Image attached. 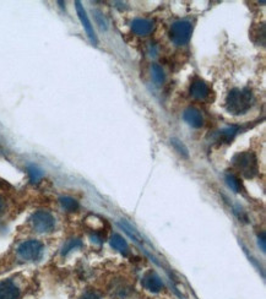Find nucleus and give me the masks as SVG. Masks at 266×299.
<instances>
[{"label": "nucleus", "mask_w": 266, "mask_h": 299, "mask_svg": "<svg viewBox=\"0 0 266 299\" xmlns=\"http://www.w3.org/2000/svg\"><path fill=\"white\" fill-rule=\"evenodd\" d=\"M253 105V93L249 88H234L227 95L226 109L231 114L239 116L248 112Z\"/></svg>", "instance_id": "obj_1"}, {"label": "nucleus", "mask_w": 266, "mask_h": 299, "mask_svg": "<svg viewBox=\"0 0 266 299\" xmlns=\"http://www.w3.org/2000/svg\"><path fill=\"white\" fill-rule=\"evenodd\" d=\"M233 165L246 178H254L259 173L257 156L253 152H250V151L238 153V155L234 156Z\"/></svg>", "instance_id": "obj_2"}, {"label": "nucleus", "mask_w": 266, "mask_h": 299, "mask_svg": "<svg viewBox=\"0 0 266 299\" xmlns=\"http://www.w3.org/2000/svg\"><path fill=\"white\" fill-rule=\"evenodd\" d=\"M192 23L182 20V21H177L172 25L169 37H171L172 42L177 46H184L189 42L190 37H192Z\"/></svg>", "instance_id": "obj_3"}, {"label": "nucleus", "mask_w": 266, "mask_h": 299, "mask_svg": "<svg viewBox=\"0 0 266 299\" xmlns=\"http://www.w3.org/2000/svg\"><path fill=\"white\" fill-rule=\"evenodd\" d=\"M31 223H32L33 230L38 233L52 232L56 227V220H54L53 215L48 211H43V210L32 215Z\"/></svg>", "instance_id": "obj_4"}, {"label": "nucleus", "mask_w": 266, "mask_h": 299, "mask_svg": "<svg viewBox=\"0 0 266 299\" xmlns=\"http://www.w3.org/2000/svg\"><path fill=\"white\" fill-rule=\"evenodd\" d=\"M42 254H43V244L38 240L23 241L17 248V255L26 261H36L41 259Z\"/></svg>", "instance_id": "obj_5"}, {"label": "nucleus", "mask_w": 266, "mask_h": 299, "mask_svg": "<svg viewBox=\"0 0 266 299\" xmlns=\"http://www.w3.org/2000/svg\"><path fill=\"white\" fill-rule=\"evenodd\" d=\"M75 6H76V12H77V16H79L80 21H81L83 28H85L86 33H87L88 38H90V41L92 43L97 44L98 40H97V36H96L95 30H93L92 25H91L90 19H88L87 14H86V10L83 9L82 4L80 1H75Z\"/></svg>", "instance_id": "obj_6"}, {"label": "nucleus", "mask_w": 266, "mask_h": 299, "mask_svg": "<svg viewBox=\"0 0 266 299\" xmlns=\"http://www.w3.org/2000/svg\"><path fill=\"white\" fill-rule=\"evenodd\" d=\"M141 283L146 290L150 291V292L152 293L161 292L163 288V283L162 281H161L160 276H158L156 272H152V271L147 272V274L142 277Z\"/></svg>", "instance_id": "obj_7"}, {"label": "nucleus", "mask_w": 266, "mask_h": 299, "mask_svg": "<svg viewBox=\"0 0 266 299\" xmlns=\"http://www.w3.org/2000/svg\"><path fill=\"white\" fill-rule=\"evenodd\" d=\"M20 297V290L11 280L0 282V299H17Z\"/></svg>", "instance_id": "obj_8"}, {"label": "nucleus", "mask_w": 266, "mask_h": 299, "mask_svg": "<svg viewBox=\"0 0 266 299\" xmlns=\"http://www.w3.org/2000/svg\"><path fill=\"white\" fill-rule=\"evenodd\" d=\"M184 120L189 124L193 128H201L204 125V117H202L201 112L197 108H188L183 114Z\"/></svg>", "instance_id": "obj_9"}, {"label": "nucleus", "mask_w": 266, "mask_h": 299, "mask_svg": "<svg viewBox=\"0 0 266 299\" xmlns=\"http://www.w3.org/2000/svg\"><path fill=\"white\" fill-rule=\"evenodd\" d=\"M190 93L194 98L198 100H205L210 95V88L204 80L197 79L193 81L192 86H190Z\"/></svg>", "instance_id": "obj_10"}, {"label": "nucleus", "mask_w": 266, "mask_h": 299, "mask_svg": "<svg viewBox=\"0 0 266 299\" xmlns=\"http://www.w3.org/2000/svg\"><path fill=\"white\" fill-rule=\"evenodd\" d=\"M132 30L137 36H148L153 30V22L146 19H136L132 22Z\"/></svg>", "instance_id": "obj_11"}, {"label": "nucleus", "mask_w": 266, "mask_h": 299, "mask_svg": "<svg viewBox=\"0 0 266 299\" xmlns=\"http://www.w3.org/2000/svg\"><path fill=\"white\" fill-rule=\"evenodd\" d=\"M109 243H111V245L113 246L116 250H118L119 253L124 254V255H127L128 251H129V245H128L127 240H125L121 235H117L116 233V235L112 236Z\"/></svg>", "instance_id": "obj_12"}, {"label": "nucleus", "mask_w": 266, "mask_h": 299, "mask_svg": "<svg viewBox=\"0 0 266 299\" xmlns=\"http://www.w3.org/2000/svg\"><path fill=\"white\" fill-rule=\"evenodd\" d=\"M238 131H239L238 126H228V128L222 129L221 131H218L217 134L218 141L223 142V144H229V142L236 137V135L238 134Z\"/></svg>", "instance_id": "obj_13"}, {"label": "nucleus", "mask_w": 266, "mask_h": 299, "mask_svg": "<svg viewBox=\"0 0 266 299\" xmlns=\"http://www.w3.org/2000/svg\"><path fill=\"white\" fill-rule=\"evenodd\" d=\"M59 201H61V205L63 206V209H65L66 211L69 212H75L79 210L80 205L79 202L76 201V200L74 199V197H70V196H63L59 199Z\"/></svg>", "instance_id": "obj_14"}, {"label": "nucleus", "mask_w": 266, "mask_h": 299, "mask_svg": "<svg viewBox=\"0 0 266 299\" xmlns=\"http://www.w3.org/2000/svg\"><path fill=\"white\" fill-rule=\"evenodd\" d=\"M27 173H28V178H30V181L32 184H37L38 181L43 178V171L35 165L28 166Z\"/></svg>", "instance_id": "obj_15"}, {"label": "nucleus", "mask_w": 266, "mask_h": 299, "mask_svg": "<svg viewBox=\"0 0 266 299\" xmlns=\"http://www.w3.org/2000/svg\"><path fill=\"white\" fill-rule=\"evenodd\" d=\"M226 181H227V184H228L229 188H231L234 192H241L242 189H243V186H242V181L239 180L238 177H236L234 174L227 173Z\"/></svg>", "instance_id": "obj_16"}, {"label": "nucleus", "mask_w": 266, "mask_h": 299, "mask_svg": "<svg viewBox=\"0 0 266 299\" xmlns=\"http://www.w3.org/2000/svg\"><path fill=\"white\" fill-rule=\"evenodd\" d=\"M152 79L156 85H162L164 82V80H166V75H164V71L161 65L158 64L152 65Z\"/></svg>", "instance_id": "obj_17"}, {"label": "nucleus", "mask_w": 266, "mask_h": 299, "mask_svg": "<svg viewBox=\"0 0 266 299\" xmlns=\"http://www.w3.org/2000/svg\"><path fill=\"white\" fill-rule=\"evenodd\" d=\"M80 246H82V241L80 240V239H70V240H67L66 244L63 246L62 255L63 256L67 255L70 251L74 250V249H76V248H80Z\"/></svg>", "instance_id": "obj_18"}, {"label": "nucleus", "mask_w": 266, "mask_h": 299, "mask_svg": "<svg viewBox=\"0 0 266 299\" xmlns=\"http://www.w3.org/2000/svg\"><path fill=\"white\" fill-rule=\"evenodd\" d=\"M172 144H173V146L176 147L177 151H178L181 155H183L184 157H188V149L184 146V144H182V142L177 139L172 140Z\"/></svg>", "instance_id": "obj_19"}, {"label": "nucleus", "mask_w": 266, "mask_h": 299, "mask_svg": "<svg viewBox=\"0 0 266 299\" xmlns=\"http://www.w3.org/2000/svg\"><path fill=\"white\" fill-rule=\"evenodd\" d=\"M81 299H101V297L97 293L93 292V291H88V292H86L85 295L82 296Z\"/></svg>", "instance_id": "obj_20"}, {"label": "nucleus", "mask_w": 266, "mask_h": 299, "mask_svg": "<svg viewBox=\"0 0 266 299\" xmlns=\"http://www.w3.org/2000/svg\"><path fill=\"white\" fill-rule=\"evenodd\" d=\"M259 245L262 246V250L265 253V232H262V235L259 236Z\"/></svg>", "instance_id": "obj_21"}, {"label": "nucleus", "mask_w": 266, "mask_h": 299, "mask_svg": "<svg viewBox=\"0 0 266 299\" xmlns=\"http://www.w3.org/2000/svg\"><path fill=\"white\" fill-rule=\"evenodd\" d=\"M2 209H4V200L2 197H0V212L2 211Z\"/></svg>", "instance_id": "obj_22"}]
</instances>
